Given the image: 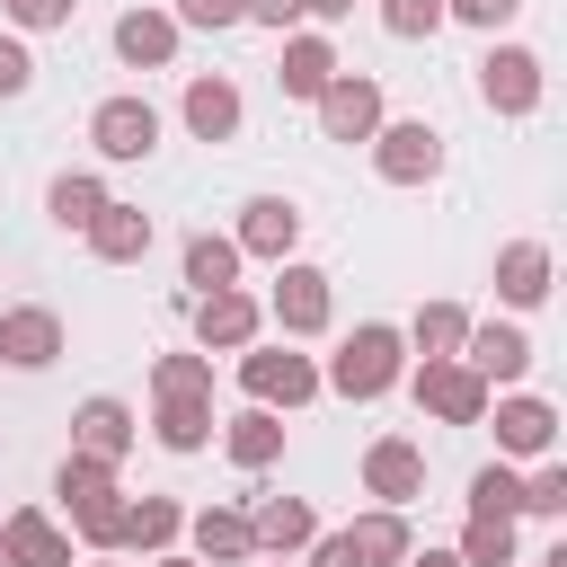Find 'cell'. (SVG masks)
I'll list each match as a JSON object with an SVG mask.
<instances>
[{
  "label": "cell",
  "instance_id": "cell-1",
  "mask_svg": "<svg viewBox=\"0 0 567 567\" xmlns=\"http://www.w3.org/2000/svg\"><path fill=\"white\" fill-rule=\"evenodd\" d=\"M399 381H408V337H399L390 319H363V328L337 337V354L319 363V390H337V399H354V408L390 399Z\"/></svg>",
  "mask_w": 567,
  "mask_h": 567
},
{
  "label": "cell",
  "instance_id": "cell-2",
  "mask_svg": "<svg viewBox=\"0 0 567 567\" xmlns=\"http://www.w3.org/2000/svg\"><path fill=\"white\" fill-rule=\"evenodd\" d=\"M540 97H549V62L532 44L487 35V53H478V106L505 115V124H523V115H540Z\"/></svg>",
  "mask_w": 567,
  "mask_h": 567
},
{
  "label": "cell",
  "instance_id": "cell-3",
  "mask_svg": "<svg viewBox=\"0 0 567 567\" xmlns=\"http://www.w3.org/2000/svg\"><path fill=\"white\" fill-rule=\"evenodd\" d=\"M239 390H248V408L292 416V408L319 399V363L292 354V337H284V346H239Z\"/></svg>",
  "mask_w": 567,
  "mask_h": 567
},
{
  "label": "cell",
  "instance_id": "cell-4",
  "mask_svg": "<svg viewBox=\"0 0 567 567\" xmlns=\"http://www.w3.org/2000/svg\"><path fill=\"white\" fill-rule=\"evenodd\" d=\"M363 151H372V177L381 186H434L443 177V133L425 115H381V133Z\"/></svg>",
  "mask_w": 567,
  "mask_h": 567
},
{
  "label": "cell",
  "instance_id": "cell-5",
  "mask_svg": "<svg viewBox=\"0 0 567 567\" xmlns=\"http://www.w3.org/2000/svg\"><path fill=\"white\" fill-rule=\"evenodd\" d=\"M159 106L142 97V89H115V97H97L89 106V142H97V159H115V168H133V159H151L159 151Z\"/></svg>",
  "mask_w": 567,
  "mask_h": 567
},
{
  "label": "cell",
  "instance_id": "cell-6",
  "mask_svg": "<svg viewBox=\"0 0 567 567\" xmlns=\"http://www.w3.org/2000/svg\"><path fill=\"white\" fill-rule=\"evenodd\" d=\"M266 319L301 346V337H328V319H337V284H328V266H301V257H284L275 266V292H266Z\"/></svg>",
  "mask_w": 567,
  "mask_h": 567
},
{
  "label": "cell",
  "instance_id": "cell-7",
  "mask_svg": "<svg viewBox=\"0 0 567 567\" xmlns=\"http://www.w3.org/2000/svg\"><path fill=\"white\" fill-rule=\"evenodd\" d=\"M408 390H416V408H425L434 425H487V399H496V390H487V381H478L461 354L416 363V372H408Z\"/></svg>",
  "mask_w": 567,
  "mask_h": 567
},
{
  "label": "cell",
  "instance_id": "cell-8",
  "mask_svg": "<svg viewBox=\"0 0 567 567\" xmlns=\"http://www.w3.org/2000/svg\"><path fill=\"white\" fill-rule=\"evenodd\" d=\"M310 115H319V133H328V142H346V151H354V142H372V133H381L390 97H381V80H372V71H337V80L310 97Z\"/></svg>",
  "mask_w": 567,
  "mask_h": 567
},
{
  "label": "cell",
  "instance_id": "cell-9",
  "mask_svg": "<svg viewBox=\"0 0 567 567\" xmlns=\"http://www.w3.org/2000/svg\"><path fill=\"white\" fill-rule=\"evenodd\" d=\"M186 319H195V346H204V354H239V346H257V337H266V301H257V292H239V284L195 292V301H186Z\"/></svg>",
  "mask_w": 567,
  "mask_h": 567
},
{
  "label": "cell",
  "instance_id": "cell-10",
  "mask_svg": "<svg viewBox=\"0 0 567 567\" xmlns=\"http://www.w3.org/2000/svg\"><path fill=\"white\" fill-rule=\"evenodd\" d=\"M532 328L523 319H470V337H461V363L487 381V390H523V372H532Z\"/></svg>",
  "mask_w": 567,
  "mask_h": 567
},
{
  "label": "cell",
  "instance_id": "cell-11",
  "mask_svg": "<svg viewBox=\"0 0 567 567\" xmlns=\"http://www.w3.org/2000/svg\"><path fill=\"white\" fill-rule=\"evenodd\" d=\"M487 416H496V461H549L558 452V408L540 390H496Z\"/></svg>",
  "mask_w": 567,
  "mask_h": 567
},
{
  "label": "cell",
  "instance_id": "cell-12",
  "mask_svg": "<svg viewBox=\"0 0 567 567\" xmlns=\"http://www.w3.org/2000/svg\"><path fill=\"white\" fill-rule=\"evenodd\" d=\"M0 363H9V372H53V363H62V310H44V301H0Z\"/></svg>",
  "mask_w": 567,
  "mask_h": 567
},
{
  "label": "cell",
  "instance_id": "cell-13",
  "mask_svg": "<svg viewBox=\"0 0 567 567\" xmlns=\"http://www.w3.org/2000/svg\"><path fill=\"white\" fill-rule=\"evenodd\" d=\"M177 124H186L195 142H239V124H248V97H239V80H221V71H195V80H186V97H177Z\"/></svg>",
  "mask_w": 567,
  "mask_h": 567
},
{
  "label": "cell",
  "instance_id": "cell-14",
  "mask_svg": "<svg viewBox=\"0 0 567 567\" xmlns=\"http://www.w3.org/2000/svg\"><path fill=\"white\" fill-rule=\"evenodd\" d=\"M230 239H239V257H257V266H284V257L301 248V204H292V195H248Z\"/></svg>",
  "mask_w": 567,
  "mask_h": 567
},
{
  "label": "cell",
  "instance_id": "cell-15",
  "mask_svg": "<svg viewBox=\"0 0 567 567\" xmlns=\"http://www.w3.org/2000/svg\"><path fill=\"white\" fill-rule=\"evenodd\" d=\"M363 496L372 505H416L425 496V452L408 434H372L363 443Z\"/></svg>",
  "mask_w": 567,
  "mask_h": 567
},
{
  "label": "cell",
  "instance_id": "cell-16",
  "mask_svg": "<svg viewBox=\"0 0 567 567\" xmlns=\"http://www.w3.org/2000/svg\"><path fill=\"white\" fill-rule=\"evenodd\" d=\"M0 567H80V549H71V532L44 505H18L0 523Z\"/></svg>",
  "mask_w": 567,
  "mask_h": 567
},
{
  "label": "cell",
  "instance_id": "cell-17",
  "mask_svg": "<svg viewBox=\"0 0 567 567\" xmlns=\"http://www.w3.org/2000/svg\"><path fill=\"white\" fill-rule=\"evenodd\" d=\"M337 71H346V62H337V44H328L319 27H292V35H284V53H275V89H284L292 106H310Z\"/></svg>",
  "mask_w": 567,
  "mask_h": 567
},
{
  "label": "cell",
  "instance_id": "cell-18",
  "mask_svg": "<svg viewBox=\"0 0 567 567\" xmlns=\"http://www.w3.org/2000/svg\"><path fill=\"white\" fill-rule=\"evenodd\" d=\"M549 284H558L549 239H505V248H496V301H505V310H540Z\"/></svg>",
  "mask_w": 567,
  "mask_h": 567
},
{
  "label": "cell",
  "instance_id": "cell-19",
  "mask_svg": "<svg viewBox=\"0 0 567 567\" xmlns=\"http://www.w3.org/2000/svg\"><path fill=\"white\" fill-rule=\"evenodd\" d=\"M142 443V416L115 399V390H97V399H80L71 408V452H97V461H124Z\"/></svg>",
  "mask_w": 567,
  "mask_h": 567
},
{
  "label": "cell",
  "instance_id": "cell-20",
  "mask_svg": "<svg viewBox=\"0 0 567 567\" xmlns=\"http://www.w3.org/2000/svg\"><path fill=\"white\" fill-rule=\"evenodd\" d=\"M186 540L204 567H257V532H248V505H195L186 514Z\"/></svg>",
  "mask_w": 567,
  "mask_h": 567
},
{
  "label": "cell",
  "instance_id": "cell-21",
  "mask_svg": "<svg viewBox=\"0 0 567 567\" xmlns=\"http://www.w3.org/2000/svg\"><path fill=\"white\" fill-rule=\"evenodd\" d=\"M248 532H257V558H301L310 532H319V505L310 496H257L248 505Z\"/></svg>",
  "mask_w": 567,
  "mask_h": 567
},
{
  "label": "cell",
  "instance_id": "cell-22",
  "mask_svg": "<svg viewBox=\"0 0 567 567\" xmlns=\"http://www.w3.org/2000/svg\"><path fill=\"white\" fill-rule=\"evenodd\" d=\"M177 35H186V27H177L168 9H124V18H115V62H124V71H168V62H177Z\"/></svg>",
  "mask_w": 567,
  "mask_h": 567
},
{
  "label": "cell",
  "instance_id": "cell-23",
  "mask_svg": "<svg viewBox=\"0 0 567 567\" xmlns=\"http://www.w3.org/2000/svg\"><path fill=\"white\" fill-rule=\"evenodd\" d=\"M213 425H221V416H213V399L151 390V443H159V452H177V461H186V452H204V443H213Z\"/></svg>",
  "mask_w": 567,
  "mask_h": 567
},
{
  "label": "cell",
  "instance_id": "cell-24",
  "mask_svg": "<svg viewBox=\"0 0 567 567\" xmlns=\"http://www.w3.org/2000/svg\"><path fill=\"white\" fill-rule=\"evenodd\" d=\"M80 239H89V257H97V266H142L159 230H151V213H142V204H106Z\"/></svg>",
  "mask_w": 567,
  "mask_h": 567
},
{
  "label": "cell",
  "instance_id": "cell-25",
  "mask_svg": "<svg viewBox=\"0 0 567 567\" xmlns=\"http://www.w3.org/2000/svg\"><path fill=\"white\" fill-rule=\"evenodd\" d=\"M213 434H221V452H230V470H248V478L284 461V416H275V408H239V416H221Z\"/></svg>",
  "mask_w": 567,
  "mask_h": 567
},
{
  "label": "cell",
  "instance_id": "cell-26",
  "mask_svg": "<svg viewBox=\"0 0 567 567\" xmlns=\"http://www.w3.org/2000/svg\"><path fill=\"white\" fill-rule=\"evenodd\" d=\"M186 540V505L177 496H133L124 505V532H115V549H133V558H159V549H177Z\"/></svg>",
  "mask_w": 567,
  "mask_h": 567
},
{
  "label": "cell",
  "instance_id": "cell-27",
  "mask_svg": "<svg viewBox=\"0 0 567 567\" xmlns=\"http://www.w3.org/2000/svg\"><path fill=\"white\" fill-rule=\"evenodd\" d=\"M346 540H354V558H363V567H399V558L416 549L408 505H372V514H354V523H346Z\"/></svg>",
  "mask_w": 567,
  "mask_h": 567
},
{
  "label": "cell",
  "instance_id": "cell-28",
  "mask_svg": "<svg viewBox=\"0 0 567 567\" xmlns=\"http://www.w3.org/2000/svg\"><path fill=\"white\" fill-rule=\"evenodd\" d=\"M106 204H115V195H106V177H97V168H62V177L44 186V213H53V230H89Z\"/></svg>",
  "mask_w": 567,
  "mask_h": 567
},
{
  "label": "cell",
  "instance_id": "cell-29",
  "mask_svg": "<svg viewBox=\"0 0 567 567\" xmlns=\"http://www.w3.org/2000/svg\"><path fill=\"white\" fill-rule=\"evenodd\" d=\"M177 266H186V292H221V284H239V239L230 230H195L186 248H177Z\"/></svg>",
  "mask_w": 567,
  "mask_h": 567
},
{
  "label": "cell",
  "instance_id": "cell-30",
  "mask_svg": "<svg viewBox=\"0 0 567 567\" xmlns=\"http://www.w3.org/2000/svg\"><path fill=\"white\" fill-rule=\"evenodd\" d=\"M399 337H408V354H416V363H434V354H461V337H470V310H461V301H416V319H408Z\"/></svg>",
  "mask_w": 567,
  "mask_h": 567
},
{
  "label": "cell",
  "instance_id": "cell-31",
  "mask_svg": "<svg viewBox=\"0 0 567 567\" xmlns=\"http://www.w3.org/2000/svg\"><path fill=\"white\" fill-rule=\"evenodd\" d=\"M452 549H461V567H514V514H470Z\"/></svg>",
  "mask_w": 567,
  "mask_h": 567
},
{
  "label": "cell",
  "instance_id": "cell-32",
  "mask_svg": "<svg viewBox=\"0 0 567 567\" xmlns=\"http://www.w3.org/2000/svg\"><path fill=\"white\" fill-rule=\"evenodd\" d=\"M71 514V532H80V549H115V532H124V487H97V496H80V505H62Z\"/></svg>",
  "mask_w": 567,
  "mask_h": 567
},
{
  "label": "cell",
  "instance_id": "cell-33",
  "mask_svg": "<svg viewBox=\"0 0 567 567\" xmlns=\"http://www.w3.org/2000/svg\"><path fill=\"white\" fill-rule=\"evenodd\" d=\"M470 514H523V470H514V461L470 470Z\"/></svg>",
  "mask_w": 567,
  "mask_h": 567
},
{
  "label": "cell",
  "instance_id": "cell-34",
  "mask_svg": "<svg viewBox=\"0 0 567 567\" xmlns=\"http://www.w3.org/2000/svg\"><path fill=\"white\" fill-rule=\"evenodd\" d=\"M151 390H186V399H213V354L186 346V354H159L151 363Z\"/></svg>",
  "mask_w": 567,
  "mask_h": 567
},
{
  "label": "cell",
  "instance_id": "cell-35",
  "mask_svg": "<svg viewBox=\"0 0 567 567\" xmlns=\"http://www.w3.org/2000/svg\"><path fill=\"white\" fill-rule=\"evenodd\" d=\"M452 18H443V0H381V35H399V44H425V35H443Z\"/></svg>",
  "mask_w": 567,
  "mask_h": 567
},
{
  "label": "cell",
  "instance_id": "cell-36",
  "mask_svg": "<svg viewBox=\"0 0 567 567\" xmlns=\"http://www.w3.org/2000/svg\"><path fill=\"white\" fill-rule=\"evenodd\" d=\"M97 487H115V461H97V452H62L53 496H62V505H80V496H97Z\"/></svg>",
  "mask_w": 567,
  "mask_h": 567
},
{
  "label": "cell",
  "instance_id": "cell-37",
  "mask_svg": "<svg viewBox=\"0 0 567 567\" xmlns=\"http://www.w3.org/2000/svg\"><path fill=\"white\" fill-rule=\"evenodd\" d=\"M523 514H540V523L567 514V470H558V461H532V470H523Z\"/></svg>",
  "mask_w": 567,
  "mask_h": 567
},
{
  "label": "cell",
  "instance_id": "cell-38",
  "mask_svg": "<svg viewBox=\"0 0 567 567\" xmlns=\"http://www.w3.org/2000/svg\"><path fill=\"white\" fill-rule=\"evenodd\" d=\"M71 9L80 0H0V27L9 35H53V27H71Z\"/></svg>",
  "mask_w": 567,
  "mask_h": 567
},
{
  "label": "cell",
  "instance_id": "cell-39",
  "mask_svg": "<svg viewBox=\"0 0 567 567\" xmlns=\"http://www.w3.org/2000/svg\"><path fill=\"white\" fill-rule=\"evenodd\" d=\"M168 18L177 27H204V35H230V27H248V0H177Z\"/></svg>",
  "mask_w": 567,
  "mask_h": 567
},
{
  "label": "cell",
  "instance_id": "cell-40",
  "mask_svg": "<svg viewBox=\"0 0 567 567\" xmlns=\"http://www.w3.org/2000/svg\"><path fill=\"white\" fill-rule=\"evenodd\" d=\"M443 18H461V27H478V35H505V27L523 18V0H443Z\"/></svg>",
  "mask_w": 567,
  "mask_h": 567
},
{
  "label": "cell",
  "instance_id": "cell-41",
  "mask_svg": "<svg viewBox=\"0 0 567 567\" xmlns=\"http://www.w3.org/2000/svg\"><path fill=\"white\" fill-rule=\"evenodd\" d=\"M27 89H35V53H27V35L0 27V97H27Z\"/></svg>",
  "mask_w": 567,
  "mask_h": 567
},
{
  "label": "cell",
  "instance_id": "cell-42",
  "mask_svg": "<svg viewBox=\"0 0 567 567\" xmlns=\"http://www.w3.org/2000/svg\"><path fill=\"white\" fill-rule=\"evenodd\" d=\"M301 567H363V558H354V540H346V532H310Z\"/></svg>",
  "mask_w": 567,
  "mask_h": 567
},
{
  "label": "cell",
  "instance_id": "cell-43",
  "mask_svg": "<svg viewBox=\"0 0 567 567\" xmlns=\"http://www.w3.org/2000/svg\"><path fill=\"white\" fill-rule=\"evenodd\" d=\"M248 27H275V35H292V27H301V0H248Z\"/></svg>",
  "mask_w": 567,
  "mask_h": 567
},
{
  "label": "cell",
  "instance_id": "cell-44",
  "mask_svg": "<svg viewBox=\"0 0 567 567\" xmlns=\"http://www.w3.org/2000/svg\"><path fill=\"white\" fill-rule=\"evenodd\" d=\"M399 567H461V549H434V540H425V549H408Z\"/></svg>",
  "mask_w": 567,
  "mask_h": 567
},
{
  "label": "cell",
  "instance_id": "cell-45",
  "mask_svg": "<svg viewBox=\"0 0 567 567\" xmlns=\"http://www.w3.org/2000/svg\"><path fill=\"white\" fill-rule=\"evenodd\" d=\"M346 9H354V0H301V18H319V27H337Z\"/></svg>",
  "mask_w": 567,
  "mask_h": 567
},
{
  "label": "cell",
  "instance_id": "cell-46",
  "mask_svg": "<svg viewBox=\"0 0 567 567\" xmlns=\"http://www.w3.org/2000/svg\"><path fill=\"white\" fill-rule=\"evenodd\" d=\"M151 567H204V558H195V549H159Z\"/></svg>",
  "mask_w": 567,
  "mask_h": 567
},
{
  "label": "cell",
  "instance_id": "cell-47",
  "mask_svg": "<svg viewBox=\"0 0 567 567\" xmlns=\"http://www.w3.org/2000/svg\"><path fill=\"white\" fill-rule=\"evenodd\" d=\"M80 567H115V558H106V549H97V558H80Z\"/></svg>",
  "mask_w": 567,
  "mask_h": 567
},
{
  "label": "cell",
  "instance_id": "cell-48",
  "mask_svg": "<svg viewBox=\"0 0 567 567\" xmlns=\"http://www.w3.org/2000/svg\"><path fill=\"white\" fill-rule=\"evenodd\" d=\"M266 567H301V558H266Z\"/></svg>",
  "mask_w": 567,
  "mask_h": 567
}]
</instances>
